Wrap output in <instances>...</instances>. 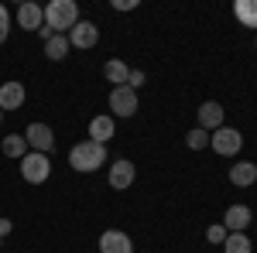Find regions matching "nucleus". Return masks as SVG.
I'll use <instances>...</instances> for the list:
<instances>
[{
  "instance_id": "nucleus-18",
  "label": "nucleus",
  "mask_w": 257,
  "mask_h": 253,
  "mask_svg": "<svg viewBox=\"0 0 257 253\" xmlns=\"http://www.w3.org/2000/svg\"><path fill=\"white\" fill-rule=\"evenodd\" d=\"M0 151H4L7 157H24L28 154V140H24V134H11V137H4Z\"/></svg>"
},
{
  "instance_id": "nucleus-11",
  "label": "nucleus",
  "mask_w": 257,
  "mask_h": 253,
  "mask_svg": "<svg viewBox=\"0 0 257 253\" xmlns=\"http://www.w3.org/2000/svg\"><path fill=\"white\" fill-rule=\"evenodd\" d=\"M18 24L24 31H38L41 24H45V11H41L38 4H31V0H24L18 7Z\"/></svg>"
},
{
  "instance_id": "nucleus-16",
  "label": "nucleus",
  "mask_w": 257,
  "mask_h": 253,
  "mask_svg": "<svg viewBox=\"0 0 257 253\" xmlns=\"http://www.w3.org/2000/svg\"><path fill=\"white\" fill-rule=\"evenodd\" d=\"M69 48H72V45H69V35H52V38L45 41V55L52 62H62L69 55Z\"/></svg>"
},
{
  "instance_id": "nucleus-8",
  "label": "nucleus",
  "mask_w": 257,
  "mask_h": 253,
  "mask_svg": "<svg viewBox=\"0 0 257 253\" xmlns=\"http://www.w3.org/2000/svg\"><path fill=\"white\" fill-rule=\"evenodd\" d=\"M99 253H134L131 236L120 233V229H106V233L99 236Z\"/></svg>"
},
{
  "instance_id": "nucleus-24",
  "label": "nucleus",
  "mask_w": 257,
  "mask_h": 253,
  "mask_svg": "<svg viewBox=\"0 0 257 253\" xmlns=\"http://www.w3.org/2000/svg\"><path fill=\"white\" fill-rule=\"evenodd\" d=\"M141 82H144V72H141V69H131V76H127V86H131V89H138Z\"/></svg>"
},
{
  "instance_id": "nucleus-3",
  "label": "nucleus",
  "mask_w": 257,
  "mask_h": 253,
  "mask_svg": "<svg viewBox=\"0 0 257 253\" xmlns=\"http://www.w3.org/2000/svg\"><path fill=\"white\" fill-rule=\"evenodd\" d=\"M48 175H52V161H48V154L28 151V154L21 157V178H24L28 185H41V181H48Z\"/></svg>"
},
{
  "instance_id": "nucleus-9",
  "label": "nucleus",
  "mask_w": 257,
  "mask_h": 253,
  "mask_svg": "<svg viewBox=\"0 0 257 253\" xmlns=\"http://www.w3.org/2000/svg\"><path fill=\"white\" fill-rule=\"evenodd\" d=\"M199 127H202L206 134L223 127V106H219L216 99H206V103L199 106Z\"/></svg>"
},
{
  "instance_id": "nucleus-14",
  "label": "nucleus",
  "mask_w": 257,
  "mask_h": 253,
  "mask_svg": "<svg viewBox=\"0 0 257 253\" xmlns=\"http://www.w3.org/2000/svg\"><path fill=\"white\" fill-rule=\"evenodd\" d=\"M113 130H117V127H113V117H110V113L89 120V140H96V144H103V147H106V140L113 137Z\"/></svg>"
},
{
  "instance_id": "nucleus-26",
  "label": "nucleus",
  "mask_w": 257,
  "mask_h": 253,
  "mask_svg": "<svg viewBox=\"0 0 257 253\" xmlns=\"http://www.w3.org/2000/svg\"><path fill=\"white\" fill-rule=\"evenodd\" d=\"M11 229H14V222H11V219H0V239L11 233Z\"/></svg>"
},
{
  "instance_id": "nucleus-1",
  "label": "nucleus",
  "mask_w": 257,
  "mask_h": 253,
  "mask_svg": "<svg viewBox=\"0 0 257 253\" xmlns=\"http://www.w3.org/2000/svg\"><path fill=\"white\" fill-rule=\"evenodd\" d=\"M45 11V28H52L55 35H65V31H72L76 24H79V7H76V0H52L48 7H41Z\"/></svg>"
},
{
  "instance_id": "nucleus-20",
  "label": "nucleus",
  "mask_w": 257,
  "mask_h": 253,
  "mask_svg": "<svg viewBox=\"0 0 257 253\" xmlns=\"http://www.w3.org/2000/svg\"><path fill=\"white\" fill-rule=\"evenodd\" d=\"M250 250H254V246H250L247 233H230L226 243H223V253H250Z\"/></svg>"
},
{
  "instance_id": "nucleus-21",
  "label": "nucleus",
  "mask_w": 257,
  "mask_h": 253,
  "mask_svg": "<svg viewBox=\"0 0 257 253\" xmlns=\"http://www.w3.org/2000/svg\"><path fill=\"white\" fill-rule=\"evenodd\" d=\"M185 144H189L192 151H202V147H209V134H206L202 127H196V130L185 134Z\"/></svg>"
},
{
  "instance_id": "nucleus-25",
  "label": "nucleus",
  "mask_w": 257,
  "mask_h": 253,
  "mask_svg": "<svg viewBox=\"0 0 257 253\" xmlns=\"http://www.w3.org/2000/svg\"><path fill=\"white\" fill-rule=\"evenodd\" d=\"M113 7L117 11H131V7H138V0H113Z\"/></svg>"
},
{
  "instance_id": "nucleus-7",
  "label": "nucleus",
  "mask_w": 257,
  "mask_h": 253,
  "mask_svg": "<svg viewBox=\"0 0 257 253\" xmlns=\"http://www.w3.org/2000/svg\"><path fill=\"white\" fill-rule=\"evenodd\" d=\"M96 41H99V28L93 21H79V24L69 31V45H72V48H93Z\"/></svg>"
},
{
  "instance_id": "nucleus-19",
  "label": "nucleus",
  "mask_w": 257,
  "mask_h": 253,
  "mask_svg": "<svg viewBox=\"0 0 257 253\" xmlns=\"http://www.w3.org/2000/svg\"><path fill=\"white\" fill-rule=\"evenodd\" d=\"M103 72H106V79H110V82H113V89H117V86H127V76H131V69H127V65H123V62H106V69H103Z\"/></svg>"
},
{
  "instance_id": "nucleus-13",
  "label": "nucleus",
  "mask_w": 257,
  "mask_h": 253,
  "mask_svg": "<svg viewBox=\"0 0 257 253\" xmlns=\"http://www.w3.org/2000/svg\"><path fill=\"white\" fill-rule=\"evenodd\" d=\"M131 185H134V164H131V161H113V164H110V188L123 192V188H131Z\"/></svg>"
},
{
  "instance_id": "nucleus-17",
  "label": "nucleus",
  "mask_w": 257,
  "mask_h": 253,
  "mask_svg": "<svg viewBox=\"0 0 257 253\" xmlns=\"http://www.w3.org/2000/svg\"><path fill=\"white\" fill-rule=\"evenodd\" d=\"M233 14H237V21L243 28H257V0H237Z\"/></svg>"
},
{
  "instance_id": "nucleus-5",
  "label": "nucleus",
  "mask_w": 257,
  "mask_h": 253,
  "mask_svg": "<svg viewBox=\"0 0 257 253\" xmlns=\"http://www.w3.org/2000/svg\"><path fill=\"white\" fill-rule=\"evenodd\" d=\"M110 110H113V117H134L138 113V89H131V86L110 89Z\"/></svg>"
},
{
  "instance_id": "nucleus-22",
  "label": "nucleus",
  "mask_w": 257,
  "mask_h": 253,
  "mask_svg": "<svg viewBox=\"0 0 257 253\" xmlns=\"http://www.w3.org/2000/svg\"><path fill=\"white\" fill-rule=\"evenodd\" d=\"M206 236H209V243H219V246H223V243H226V226H223V222H219V226H209V229H206Z\"/></svg>"
},
{
  "instance_id": "nucleus-10",
  "label": "nucleus",
  "mask_w": 257,
  "mask_h": 253,
  "mask_svg": "<svg viewBox=\"0 0 257 253\" xmlns=\"http://www.w3.org/2000/svg\"><path fill=\"white\" fill-rule=\"evenodd\" d=\"M24 86L21 82H0V110L7 113V110H21L24 106Z\"/></svg>"
},
{
  "instance_id": "nucleus-27",
  "label": "nucleus",
  "mask_w": 257,
  "mask_h": 253,
  "mask_svg": "<svg viewBox=\"0 0 257 253\" xmlns=\"http://www.w3.org/2000/svg\"><path fill=\"white\" fill-rule=\"evenodd\" d=\"M0 120H4V110H0Z\"/></svg>"
},
{
  "instance_id": "nucleus-4",
  "label": "nucleus",
  "mask_w": 257,
  "mask_h": 253,
  "mask_svg": "<svg viewBox=\"0 0 257 253\" xmlns=\"http://www.w3.org/2000/svg\"><path fill=\"white\" fill-rule=\"evenodd\" d=\"M209 147L223 157H233V154H240V147H243V137H240V130H233V127H219V130L209 134Z\"/></svg>"
},
{
  "instance_id": "nucleus-6",
  "label": "nucleus",
  "mask_w": 257,
  "mask_h": 253,
  "mask_svg": "<svg viewBox=\"0 0 257 253\" xmlns=\"http://www.w3.org/2000/svg\"><path fill=\"white\" fill-rule=\"evenodd\" d=\"M24 140H28V147H35L38 154H48L52 144H55V134H52V127H45V123H31L28 134H24Z\"/></svg>"
},
{
  "instance_id": "nucleus-23",
  "label": "nucleus",
  "mask_w": 257,
  "mask_h": 253,
  "mask_svg": "<svg viewBox=\"0 0 257 253\" xmlns=\"http://www.w3.org/2000/svg\"><path fill=\"white\" fill-rule=\"evenodd\" d=\"M7 35H11V14H7V7L0 4V45L7 41Z\"/></svg>"
},
{
  "instance_id": "nucleus-15",
  "label": "nucleus",
  "mask_w": 257,
  "mask_h": 253,
  "mask_svg": "<svg viewBox=\"0 0 257 253\" xmlns=\"http://www.w3.org/2000/svg\"><path fill=\"white\" fill-rule=\"evenodd\" d=\"M230 181H233V185H240V188L254 185V181H257V164H250V161L233 164V168H230Z\"/></svg>"
},
{
  "instance_id": "nucleus-28",
  "label": "nucleus",
  "mask_w": 257,
  "mask_h": 253,
  "mask_svg": "<svg viewBox=\"0 0 257 253\" xmlns=\"http://www.w3.org/2000/svg\"><path fill=\"white\" fill-rule=\"evenodd\" d=\"M254 48H257V41H254Z\"/></svg>"
},
{
  "instance_id": "nucleus-12",
  "label": "nucleus",
  "mask_w": 257,
  "mask_h": 253,
  "mask_svg": "<svg viewBox=\"0 0 257 253\" xmlns=\"http://www.w3.org/2000/svg\"><path fill=\"white\" fill-rule=\"evenodd\" d=\"M250 209L247 205H230L226 209V219H223V226H226V233H247V226H250Z\"/></svg>"
},
{
  "instance_id": "nucleus-2",
  "label": "nucleus",
  "mask_w": 257,
  "mask_h": 253,
  "mask_svg": "<svg viewBox=\"0 0 257 253\" xmlns=\"http://www.w3.org/2000/svg\"><path fill=\"white\" fill-rule=\"evenodd\" d=\"M69 164L76 168V171H96L99 164H106V147L103 144H96V140H82V144H76L72 151H69Z\"/></svg>"
}]
</instances>
